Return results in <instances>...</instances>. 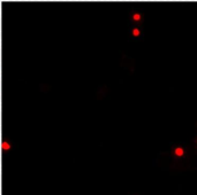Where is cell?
I'll use <instances>...</instances> for the list:
<instances>
[{
  "mask_svg": "<svg viewBox=\"0 0 197 195\" xmlns=\"http://www.w3.org/2000/svg\"><path fill=\"white\" fill-rule=\"evenodd\" d=\"M175 154H176L178 156H181V155L183 154V149H182V148H176V149H175Z\"/></svg>",
  "mask_w": 197,
  "mask_h": 195,
  "instance_id": "obj_1",
  "label": "cell"
},
{
  "mask_svg": "<svg viewBox=\"0 0 197 195\" xmlns=\"http://www.w3.org/2000/svg\"><path fill=\"white\" fill-rule=\"evenodd\" d=\"M3 148H4L5 150H8V149H9V145H8L7 142H4V143H3Z\"/></svg>",
  "mask_w": 197,
  "mask_h": 195,
  "instance_id": "obj_2",
  "label": "cell"
},
{
  "mask_svg": "<svg viewBox=\"0 0 197 195\" xmlns=\"http://www.w3.org/2000/svg\"><path fill=\"white\" fill-rule=\"evenodd\" d=\"M140 19H141V15H140V14H135V15H134V20H135V21H138Z\"/></svg>",
  "mask_w": 197,
  "mask_h": 195,
  "instance_id": "obj_3",
  "label": "cell"
},
{
  "mask_svg": "<svg viewBox=\"0 0 197 195\" xmlns=\"http://www.w3.org/2000/svg\"><path fill=\"white\" fill-rule=\"evenodd\" d=\"M133 33H134V36H138V34H140V31H138L137 29H134V31H133Z\"/></svg>",
  "mask_w": 197,
  "mask_h": 195,
  "instance_id": "obj_4",
  "label": "cell"
}]
</instances>
